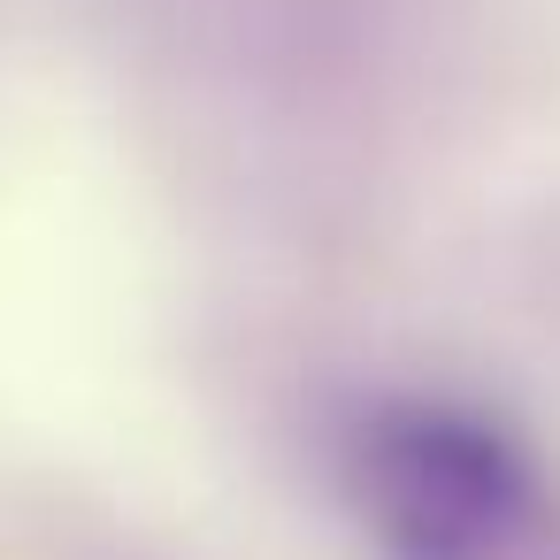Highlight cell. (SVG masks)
<instances>
[{
	"mask_svg": "<svg viewBox=\"0 0 560 560\" xmlns=\"http://www.w3.org/2000/svg\"><path fill=\"white\" fill-rule=\"evenodd\" d=\"M323 460L376 560H560V468L468 392L369 384L338 399Z\"/></svg>",
	"mask_w": 560,
	"mask_h": 560,
	"instance_id": "1",
	"label": "cell"
}]
</instances>
